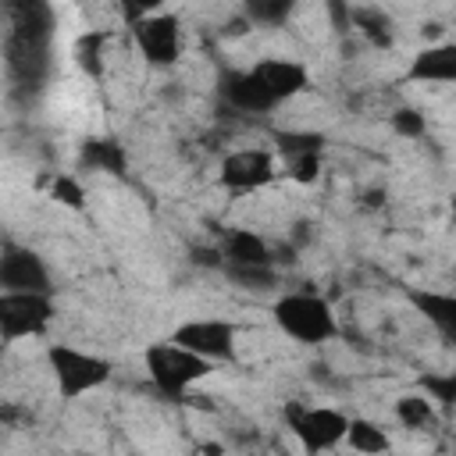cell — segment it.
Listing matches in <instances>:
<instances>
[{
    "instance_id": "cell-1",
    "label": "cell",
    "mask_w": 456,
    "mask_h": 456,
    "mask_svg": "<svg viewBox=\"0 0 456 456\" xmlns=\"http://www.w3.org/2000/svg\"><path fill=\"white\" fill-rule=\"evenodd\" d=\"M310 71L292 57H264L249 68L228 71L221 78V100L239 114H274L281 103L306 93Z\"/></svg>"
},
{
    "instance_id": "cell-2",
    "label": "cell",
    "mask_w": 456,
    "mask_h": 456,
    "mask_svg": "<svg viewBox=\"0 0 456 456\" xmlns=\"http://www.w3.org/2000/svg\"><path fill=\"white\" fill-rule=\"evenodd\" d=\"M271 321L285 338H292L299 346H324L338 335L335 310L317 292H285V296H278L271 303Z\"/></svg>"
},
{
    "instance_id": "cell-3",
    "label": "cell",
    "mask_w": 456,
    "mask_h": 456,
    "mask_svg": "<svg viewBox=\"0 0 456 456\" xmlns=\"http://www.w3.org/2000/svg\"><path fill=\"white\" fill-rule=\"evenodd\" d=\"M142 370L164 399H185L203 378L214 374V363L192 356L189 349L175 346L171 338H157V342L142 346Z\"/></svg>"
},
{
    "instance_id": "cell-4",
    "label": "cell",
    "mask_w": 456,
    "mask_h": 456,
    "mask_svg": "<svg viewBox=\"0 0 456 456\" xmlns=\"http://www.w3.org/2000/svg\"><path fill=\"white\" fill-rule=\"evenodd\" d=\"M46 370L53 378L57 395L64 403H75L89 392H100L110 381L114 363L100 353H89V349H78L68 342H50L46 346Z\"/></svg>"
},
{
    "instance_id": "cell-5",
    "label": "cell",
    "mask_w": 456,
    "mask_h": 456,
    "mask_svg": "<svg viewBox=\"0 0 456 456\" xmlns=\"http://www.w3.org/2000/svg\"><path fill=\"white\" fill-rule=\"evenodd\" d=\"M285 424L292 431V438L299 442V449L306 456H321L342 445L346 428H349V413L335 410V406H285Z\"/></svg>"
},
{
    "instance_id": "cell-6",
    "label": "cell",
    "mask_w": 456,
    "mask_h": 456,
    "mask_svg": "<svg viewBox=\"0 0 456 456\" xmlns=\"http://www.w3.org/2000/svg\"><path fill=\"white\" fill-rule=\"evenodd\" d=\"M57 317L53 296L43 292H0V342L43 338Z\"/></svg>"
},
{
    "instance_id": "cell-7",
    "label": "cell",
    "mask_w": 456,
    "mask_h": 456,
    "mask_svg": "<svg viewBox=\"0 0 456 456\" xmlns=\"http://www.w3.org/2000/svg\"><path fill=\"white\" fill-rule=\"evenodd\" d=\"M167 338L207 363H221V360H235L239 328L235 321H224V317H189Z\"/></svg>"
},
{
    "instance_id": "cell-8",
    "label": "cell",
    "mask_w": 456,
    "mask_h": 456,
    "mask_svg": "<svg viewBox=\"0 0 456 456\" xmlns=\"http://www.w3.org/2000/svg\"><path fill=\"white\" fill-rule=\"evenodd\" d=\"M0 292H43L53 296L50 267L46 260L21 242H4L0 246Z\"/></svg>"
},
{
    "instance_id": "cell-9",
    "label": "cell",
    "mask_w": 456,
    "mask_h": 456,
    "mask_svg": "<svg viewBox=\"0 0 456 456\" xmlns=\"http://www.w3.org/2000/svg\"><path fill=\"white\" fill-rule=\"evenodd\" d=\"M221 185L235 196L242 192H256L264 185H271L278 178V160L271 150H260V146H246V150H232L224 160H221V171H217Z\"/></svg>"
},
{
    "instance_id": "cell-10",
    "label": "cell",
    "mask_w": 456,
    "mask_h": 456,
    "mask_svg": "<svg viewBox=\"0 0 456 456\" xmlns=\"http://www.w3.org/2000/svg\"><path fill=\"white\" fill-rule=\"evenodd\" d=\"M132 36L142 61L153 68H171L182 57V28L178 18L167 11H150L142 21L132 25Z\"/></svg>"
},
{
    "instance_id": "cell-11",
    "label": "cell",
    "mask_w": 456,
    "mask_h": 456,
    "mask_svg": "<svg viewBox=\"0 0 456 456\" xmlns=\"http://www.w3.org/2000/svg\"><path fill=\"white\" fill-rule=\"evenodd\" d=\"M403 78L417 86H452L456 82V43H431L417 50Z\"/></svg>"
},
{
    "instance_id": "cell-12",
    "label": "cell",
    "mask_w": 456,
    "mask_h": 456,
    "mask_svg": "<svg viewBox=\"0 0 456 456\" xmlns=\"http://www.w3.org/2000/svg\"><path fill=\"white\" fill-rule=\"evenodd\" d=\"M221 267H271V246L249 228H232L221 242Z\"/></svg>"
},
{
    "instance_id": "cell-13",
    "label": "cell",
    "mask_w": 456,
    "mask_h": 456,
    "mask_svg": "<svg viewBox=\"0 0 456 456\" xmlns=\"http://www.w3.org/2000/svg\"><path fill=\"white\" fill-rule=\"evenodd\" d=\"M410 303L428 324L438 328L442 338H456V296L438 289H410Z\"/></svg>"
},
{
    "instance_id": "cell-14",
    "label": "cell",
    "mask_w": 456,
    "mask_h": 456,
    "mask_svg": "<svg viewBox=\"0 0 456 456\" xmlns=\"http://www.w3.org/2000/svg\"><path fill=\"white\" fill-rule=\"evenodd\" d=\"M342 445H349L360 456H385L392 449V438H388V431L378 420H370V417H349V428H346Z\"/></svg>"
},
{
    "instance_id": "cell-15",
    "label": "cell",
    "mask_w": 456,
    "mask_h": 456,
    "mask_svg": "<svg viewBox=\"0 0 456 456\" xmlns=\"http://www.w3.org/2000/svg\"><path fill=\"white\" fill-rule=\"evenodd\" d=\"M82 164L86 167H96V171H107V175H125L128 160H125V150L110 139H89L82 146Z\"/></svg>"
},
{
    "instance_id": "cell-16",
    "label": "cell",
    "mask_w": 456,
    "mask_h": 456,
    "mask_svg": "<svg viewBox=\"0 0 456 456\" xmlns=\"http://www.w3.org/2000/svg\"><path fill=\"white\" fill-rule=\"evenodd\" d=\"M395 417H399L403 428L420 431V428H431V424L438 420V410H435V403H431L424 392H410V395H399Z\"/></svg>"
},
{
    "instance_id": "cell-17",
    "label": "cell",
    "mask_w": 456,
    "mask_h": 456,
    "mask_svg": "<svg viewBox=\"0 0 456 456\" xmlns=\"http://www.w3.org/2000/svg\"><path fill=\"white\" fill-rule=\"evenodd\" d=\"M50 200H57L68 210H86V185L75 175H57L50 182Z\"/></svg>"
},
{
    "instance_id": "cell-18",
    "label": "cell",
    "mask_w": 456,
    "mask_h": 456,
    "mask_svg": "<svg viewBox=\"0 0 456 456\" xmlns=\"http://www.w3.org/2000/svg\"><path fill=\"white\" fill-rule=\"evenodd\" d=\"M420 388L435 403V410H449L456 403V374H424Z\"/></svg>"
},
{
    "instance_id": "cell-19",
    "label": "cell",
    "mask_w": 456,
    "mask_h": 456,
    "mask_svg": "<svg viewBox=\"0 0 456 456\" xmlns=\"http://www.w3.org/2000/svg\"><path fill=\"white\" fill-rule=\"evenodd\" d=\"M324 135L321 132H281L278 135V150L281 157H296V153H321Z\"/></svg>"
},
{
    "instance_id": "cell-20",
    "label": "cell",
    "mask_w": 456,
    "mask_h": 456,
    "mask_svg": "<svg viewBox=\"0 0 456 456\" xmlns=\"http://www.w3.org/2000/svg\"><path fill=\"white\" fill-rule=\"evenodd\" d=\"M107 43V32H86L82 39H78V46H75V53H78V64L89 71V75H100V46Z\"/></svg>"
},
{
    "instance_id": "cell-21",
    "label": "cell",
    "mask_w": 456,
    "mask_h": 456,
    "mask_svg": "<svg viewBox=\"0 0 456 456\" xmlns=\"http://www.w3.org/2000/svg\"><path fill=\"white\" fill-rule=\"evenodd\" d=\"M224 274L232 281H239L242 289H271L274 285V267H224Z\"/></svg>"
},
{
    "instance_id": "cell-22",
    "label": "cell",
    "mask_w": 456,
    "mask_h": 456,
    "mask_svg": "<svg viewBox=\"0 0 456 456\" xmlns=\"http://www.w3.org/2000/svg\"><path fill=\"white\" fill-rule=\"evenodd\" d=\"M285 164H289L285 175L303 182V185H310L321 175V153H296V157H285Z\"/></svg>"
},
{
    "instance_id": "cell-23",
    "label": "cell",
    "mask_w": 456,
    "mask_h": 456,
    "mask_svg": "<svg viewBox=\"0 0 456 456\" xmlns=\"http://www.w3.org/2000/svg\"><path fill=\"white\" fill-rule=\"evenodd\" d=\"M392 128H395L399 135H406V139H420V135L428 132V121H424L420 110H413V107H399V110L392 114Z\"/></svg>"
},
{
    "instance_id": "cell-24",
    "label": "cell",
    "mask_w": 456,
    "mask_h": 456,
    "mask_svg": "<svg viewBox=\"0 0 456 456\" xmlns=\"http://www.w3.org/2000/svg\"><path fill=\"white\" fill-rule=\"evenodd\" d=\"M289 11H292V4H285V0H274V4H267V0H253V4H246V14L253 18V21H285L289 18Z\"/></svg>"
}]
</instances>
